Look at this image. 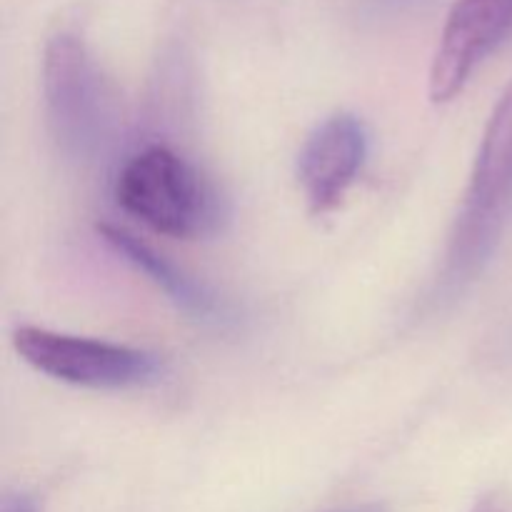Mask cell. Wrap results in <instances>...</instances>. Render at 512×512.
Segmentation results:
<instances>
[{
    "mask_svg": "<svg viewBox=\"0 0 512 512\" xmlns=\"http://www.w3.org/2000/svg\"><path fill=\"white\" fill-rule=\"evenodd\" d=\"M512 220V83L495 103L450 230L428 308H443L483 275Z\"/></svg>",
    "mask_w": 512,
    "mask_h": 512,
    "instance_id": "obj_1",
    "label": "cell"
},
{
    "mask_svg": "<svg viewBox=\"0 0 512 512\" xmlns=\"http://www.w3.org/2000/svg\"><path fill=\"white\" fill-rule=\"evenodd\" d=\"M43 103L60 153L80 168L98 165L118 135V103L93 53L73 30H58L43 50Z\"/></svg>",
    "mask_w": 512,
    "mask_h": 512,
    "instance_id": "obj_2",
    "label": "cell"
},
{
    "mask_svg": "<svg viewBox=\"0 0 512 512\" xmlns=\"http://www.w3.org/2000/svg\"><path fill=\"white\" fill-rule=\"evenodd\" d=\"M115 200L168 238H208L228 220V205L213 180L168 145H148L125 160L115 178Z\"/></svg>",
    "mask_w": 512,
    "mask_h": 512,
    "instance_id": "obj_3",
    "label": "cell"
},
{
    "mask_svg": "<svg viewBox=\"0 0 512 512\" xmlns=\"http://www.w3.org/2000/svg\"><path fill=\"white\" fill-rule=\"evenodd\" d=\"M13 345L33 370L78 388L128 390L163 378V360L158 355L110 340L20 325L13 333Z\"/></svg>",
    "mask_w": 512,
    "mask_h": 512,
    "instance_id": "obj_4",
    "label": "cell"
},
{
    "mask_svg": "<svg viewBox=\"0 0 512 512\" xmlns=\"http://www.w3.org/2000/svg\"><path fill=\"white\" fill-rule=\"evenodd\" d=\"M512 35V0H455L430 65L433 103L463 93L470 75Z\"/></svg>",
    "mask_w": 512,
    "mask_h": 512,
    "instance_id": "obj_5",
    "label": "cell"
},
{
    "mask_svg": "<svg viewBox=\"0 0 512 512\" xmlns=\"http://www.w3.org/2000/svg\"><path fill=\"white\" fill-rule=\"evenodd\" d=\"M368 153V130L350 113L323 120L308 135L298 155V180L313 213H328L348 195Z\"/></svg>",
    "mask_w": 512,
    "mask_h": 512,
    "instance_id": "obj_6",
    "label": "cell"
},
{
    "mask_svg": "<svg viewBox=\"0 0 512 512\" xmlns=\"http://www.w3.org/2000/svg\"><path fill=\"white\" fill-rule=\"evenodd\" d=\"M100 238H103L105 243L113 248V253L120 255L135 273L145 275L155 288L163 290V293L168 295L170 303H173L180 313H185L198 325L215 330H230L238 323V313H235V308L223 298V295H218L215 290H210L208 285L195 280L193 275L180 270L178 265L170 263L165 255H160L158 250L150 248L148 243L138 240L135 235L125 233V230L113 228V225H100Z\"/></svg>",
    "mask_w": 512,
    "mask_h": 512,
    "instance_id": "obj_7",
    "label": "cell"
},
{
    "mask_svg": "<svg viewBox=\"0 0 512 512\" xmlns=\"http://www.w3.org/2000/svg\"><path fill=\"white\" fill-rule=\"evenodd\" d=\"M0 512H38V505L25 493H8L0 503Z\"/></svg>",
    "mask_w": 512,
    "mask_h": 512,
    "instance_id": "obj_8",
    "label": "cell"
},
{
    "mask_svg": "<svg viewBox=\"0 0 512 512\" xmlns=\"http://www.w3.org/2000/svg\"><path fill=\"white\" fill-rule=\"evenodd\" d=\"M473 512H508V508L498 498H485L475 505Z\"/></svg>",
    "mask_w": 512,
    "mask_h": 512,
    "instance_id": "obj_9",
    "label": "cell"
},
{
    "mask_svg": "<svg viewBox=\"0 0 512 512\" xmlns=\"http://www.w3.org/2000/svg\"><path fill=\"white\" fill-rule=\"evenodd\" d=\"M368 3L375 5V8H380V10H398V8H403V5L415 3V0H368Z\"/></svg>",
    "mask_w": 512,
    "mask_h": 512,
    "instance_id": "obj_10",
    "label": "cell"
},
{
    "mask_svg": "<svg viewBox=\"0 0 512 512\" xmlns=\"http://www.w3.org/2000/svg\"><path fill=\"white\" fill-rule=\"evenodd\" d=\"M340 512H385L380 505H358V508H350V510H340Z\"/></svg>",
    "mask_w": 512,
    "mask_h": 512,
    "instance_id": "obj_11",
    "label": "cell"
}]
</instances>
